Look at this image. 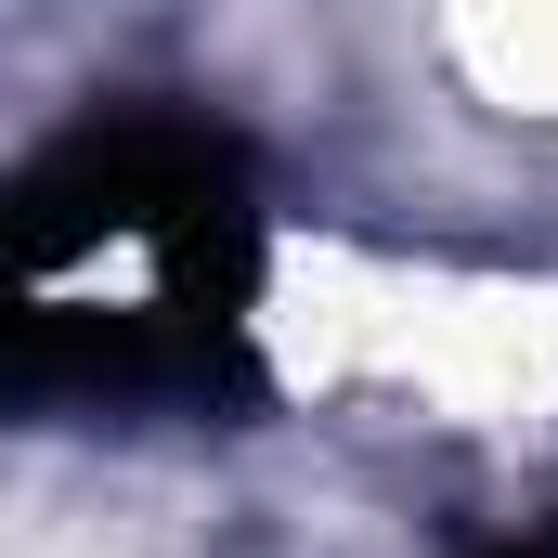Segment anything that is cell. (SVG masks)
Listing matches in <instances>:
<instances>
[{"mask_svg": "<svg viewBox=\"0 0 558 558\" xmlns=\"http://www.w3.org/2000/svg\"><path fill=\"white\" fill-rule=\"evenodd\" d=\"M247 169L195 118H92L13 195V325L26 377L78 390H182L221 364L247 299Z\"/></svg>", "mask_w": 558, "mask_h": 558, "instance_id": "6da1fadb", "label": "cell"}]
</instances>
